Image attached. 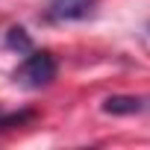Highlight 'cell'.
Segmentation results:
<instances>
[{
  "instance_id": "obj_4",
  "label": "cell",
  "mask_w": 150,
  "mask_h": 150,
  "mask_svg": "<svg viewBox=\"0 0 150 150\" xmlns=\"http://www.w3.org/2000/svg\"><path fill=\"white\" fill-rule=\"evenodd\" d=\"M6 44H9L12 50H21V53H30V50H33V41H30V35H27L24 27H12L9 35H6Z\"/></svg>"
},
{
  "instance_id": "obj_2",
  "label": "cell",
  "mask_w": 150,
  "mask_h": 150,
  "mask_svg": "<svg viewBox=\"0 0 150 150\" xmlns=\"http://www.w3.org/2000/svg\"><path fill=\"white\" fill-rule=\"evenodd\" d=\"M97 9V0H50L47 15L53 21H86Z\"/></svg>"
},
{
  "instance_id": "obj_1",
  "label": "cell",
  "mask_w": 150,
  "mask_h": 150,
  "mask_svg": "<svg viewBox=\"0 0 150 150\" xmlns=\"http://www.w3.org/2000/svg\"><path fill=\"white\" fill-rule=\"evenodd\" d=\"M56 80V59L47 50H30V56L15 71V83L24 88H44Z\"/></svg>"
},
{
  "instance_id": "obj_3",
  "label": "cell",
  "mask_w": 150,
  "mask_h": 150,
  "mask_svg": "<svg viewBox=\"0 0 150 150\" xmlns=\"http://www.w3.org/2000/svg\"><path fill=\"white\" fill-rule=\"evenodd\" d=\"M141 109H144V100L132 97V94H112L103 100V112H109V115H135Z\"/></svg>"
}]
</instances>
